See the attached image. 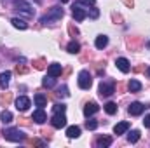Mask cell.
<instances>
[{"label": "cell", "instance_id": "6da1fadb", "mask_svg": "<svg viewBox=\"0 0 150 148\" xmlns=\"http://www.w3.org/2000/svg\"><path fill=\"white\" fill-rule=\"evenodd\" d=\"M63 16H65V11H63L61 7L54 5V7H51V9H49V12H47V14H44V16L40 18V23H42V25H51V23L59 21Z\"/></svg>", "mask_w": 150, "mask_h": 148}, {"label": "cell", "instance_id": "7a4b0ae2", "mask_svg": "<svg viewBox=\"0 0 150 148\" xmlns=\"http://www.w3.org/2000/svg\"><path fill=\"white\" fill-rule=\"evenodd\" d=\"M12 7H14V11H18V12H21L23 16H26V18H32L33 14H35V9L30 5V2H26V0H14L12 2Z\"/></svg>", "mask_w": 150, "mask_h": 148}, {"label": "cell", "instance_id": "3957f363", "mask_svg": "<svg viewBox=\"0 0 150 148\" xmlns=\"http://www.w3.org/2000/svg\"><path fill=\"white\" fill-rule=\"evenodd\" d=\"M2 134H4V138H5L7 141H12V143H19V141H23V140H25V132H23V131H19V129H16V127L4 129V131H2Z\"/></svg>", "mask_w": 150, "mask_h": 148}, {"label": "cell", "instance_id": "277c9868", "mask_svg": "<svg viewBox=\"0 0 150 148\" xmlns=\"http://www.w3.org/2000/svg\"><path fill=\"white\" fill-rule=\"evenodd\" d=\"M93 85V77H91V73L87 72V70H82L80 73H79V87L80 89H89Z\"/></svg>", "mask_w": 150, "mask_h": 148}, {"label": "cell", "instance_id": "5b68a950", "mask_svg": "<svg viewBox=\"0 0 150 148\" xmlns=\"http://www.w3.org/2000/svg\"><path fill=\"white\" fill-rule=\"evenodd\" d=\"M98 91H100V96L101 98H110L113 92H115V84L113 82H101Z\"/></svg>", "mask_w": 150, "mask_h": 148}, {"label": "cell", "instance_id": "8992f818", "mask_svg": "<svg viewBox=\"0 0 150 148\" xmlns=\"http://www.w3.org/2000/svg\"><path fill=\"white\" fill-rule=\"evenodd\" d=\"M51 124H52L54 129L65 127V125H67V117H65V113H54L52 118H51Z\"/></svg>", "mask_w": 150, "mask_h": 148}, {"label": "cell", "instance_id": "52a82bcc", "mask_svg": "<svg viewBox=\"0 0 150 148\" xmlns=\"http://www.w3.org/2000/svg\"><path fill=\"white\" fill-rule=\"evenodd\" d=\"M145 108H147L145 105H142V103H138V101H134V103H131V105H129V108H127V111H129V115H133V117H136V115H142Z\"/></svg>", "mask_w": 150, "mask_h": 148}, {"label": "cell", "instance_id": "ba28073f", "mask_svg": "<svg viewBox=\"0 0 150 148\" xmlns=\"http://www.w3.org/2000/svg\"><path fill=\"white\" fill-rule=\"evenodd\" d=\"M30 105H32V101H30L26 96H19V98L16 99V108L19 111H26L30 108Z\"/></svg>", "mask_w": 150, "mask_h": 148}, {"label": "cell", "instance_id": "9c48e42d", "mask_svg": "<svg viewBox=\"0 0 150 148\" xmlns=\"http://www.w3.org/2000/svg\"><path fill=\"white\" fill-rule=\"evenodd\" d=\"M72 14H74L75 21H84L86 18H87V11H84L79 4L77 5H74V11H72Z\"/></svg>", "mask_w": 150, "mask_h": 148}, {"label": "cell", "instance_id": "30bf717a", "mask_svg": "<svg viewBox=\"0 0 150 148\" xmlns=\"http://www.w3.org/2000/svg\"><path fill=\"white\" fill-rule=\"evenodd\" d=\"M115 65H117V68H119L122 73H127V72L131 70V65H129V61H127L126 58H117Z\"/></svg>", "mask_w": 150, "mask_h": 148}, {"label": "cell", "instance_id": "8fae6325", "mask_svg": "<svg viewBox=\"0 0 150 148\" xmlns=\"http://www.w3.org/2000/svg\"><path fill=\"white\" fill-rule=\"evenodd\" d=\"M32 120H33V122H37V124H44V122L47 120V115H45V111L42 110V108H38V110L33 111Z\"/></svg>", "mask_w": 150, "mask_h": 148}, {"label": "cell", "instance_id": "7c38bea8", "mask_svg": "<svg viewBox=\"0 0 150 148\" xmlns=\"http://www.w3.org/2000/svg\"><path fill=\"white\" fill-rule=\"evenodd\" d=\"M98 110H100V106H98L94 101H91V103H87V105L84 106V115H86V117H91V115H94Z\"/></svg>", "mask_w": 150, "mask_h": 148}, {"label": "cell", "instance_id": "4fadbf2b", "mask_svg": "<svg viewBox=\"0 0 150 148\" xmlns=\"http://www.w3.org/2000/svg\"><path fill=\"white\" fill-rule=\"evenodd\" d=\"M112 145V138L110 136H100L98 140H96V147L98 148H107Z\"/></svg>", "mask_w": 150, "mask_h": 148}, {"label": "cell", "instance_id": "5bb4252c", "mask_svg": "<svg viewBox=\"0 0 150 148\" xmlns=\"http://www.w3.org/2000/svg\"><path fill=\"white\" fill-rule=\"evenodd\" d=\"M11 72H4V73H0V89H7V85H9V82H11Z\"/></svg>", "mask_w": 150, "mask_h": 148}, {"label": "cell", "instance_id": "9a60e30c", "mask_svg": "<svg viewBox=\"0 0 150 148\" xmlns=\"http://www.w3.org/2000/svg\"><path fill=\"white\" fill-rule=\"evenodd\" d=\"M47 75H51V77H59V75H61V65H59V63H52V65L47 68Z\"/></svg>", "mask_w": 150, "mask_h": 148}, {"label": "cell", "instance_id": "2e32d148", "mask_svg": "<svg viewBox=\"0 0 150 148\" xmlns=\"http://www.w3.org/2000/svg\"><path fill=\"white\" fill-rule=\"evenodd\" d=\"M127 129H129V122H119V124L113 127V132L119 136V134H124Z\"/></svg>", "mask_w": 150, "mask_h": 148}, {"label": "cell", "instance_id": "e0dca14e", "mask_svg": "<svg viewBox=\"0 0 150 148\" xmlns=\"http://www.w3.org/2000/svg\"><path fill=\"white\" fill-rule=\"evenodd\" d=\"M107 44H108V37H107V35H98V37H96V40H94V45H96L98 49L107 47Z\"/></svg>", "mask_w": 150, "mask_h": 148}, {"label": "cell", "instance_id": "ac0fdd59", "mask_svg": "<svg viewBox=\"0 0 150 148\" xmlns=\"http://www.w3.org/2000/svg\"><path fill=\"white\" fill-rule=\"evenodd\" d=\"M33 99H35V105H37L38 108H44V106L47 105V98H45L44 94H40V92H37V94L33 96Z\"/></svg>", "mask_w": 150, "mask_h": 148}, {"label": "cell", "instance_id": "d6986e66", "mask_svg": "<svg viewBox=\"0 0 150 148\" xmlns=\"http://www.w3.org/2000/svg\"><path fill=\"white\" fill-rule=\"evenodd\" d=\"M11 23H12V26L18 28V30H26V28H28V25H26L23 19H19V18H12Z\"/></svg>", "mask_w": 150, "mask_h": 148}, {"label": "cell", "instance_id": "ffe728a7", "mask_svg": "<svg viewBox=\"0 0 150 148\" xmlns=\"http://www.w3.org/2000/svg\"><path fill=\"white\" fill-rule=\"evenodd\" d=\"M42 85H44V87H47V89H52V87L56 85V77H51V75L44 77V80H42Z\"/></svg>", "mask_w": 150, "mask_h": 148}, {"label": "cell", "instance_id": "44dd1931", "mask_svg": "<svg viewBox=\"0 0 150 148\" xmlns=\"http://www.w3.org/2000/svg\"><path fill=\"white\" fill-rule=\"evenodd\" d=\"M67 51H68L70 54H77V52L80 51V44H79L77 40H72V42L67 45Z\"/></svg>", "mask_w": 150, "mask_h": 148}, {"label": "cell", "instance_id": "7402d4cb", "mask_svg": "<svg viewBox=\"0 0 150 148\" xmlns=\"http://www.w3.org/2000/svg\"><path fill=\"white\" fill-rule=\"evenodd\" d=\"M127 89H129L131 92H140V91H142V82H138V80H131V82L127 84Z\"/></svg>", "mask_w": 150, "mask_h": 148}, {"label": "cell", "instance_id": "603a6c76", "mask_svg": "<svg viewBox=\"0 0 150 148\" xmlns=\"http://www.w3.org/2000/svg\"><path fill=\"white\" fill-rule=\"evenodd\" d=\"M67 136H68V138H79V136H80V127H77V125L68 127V129H67Z\"/></svg>", "mask_w": 150, "mask_h": 148}, {"label": "cell", "instance_id": "cb8c5ba5", "mask_svg": "<svg viewBox=\"0 0 150 148\" xmlns=\"http://www.w3.org/2000/svg\"><path fill=\"white\" fill-rule=\"evenodd\" d=\"M0 120L4 122V124H9V122H12V113L9 110H4L0 113Z\"/></svg>", "mask_w": 150, "mask_h": 148}, {"label": "cell", "instance_id": "d4e9b609", "mask_svg": "<svg viewBox=\"0 0 150 148\" xmlns=\"http://www.w3.org/2000/svg\"><path fill=\"white\" fill-rule=\"evenodd\" d=\"M138 140H140V131H138V129H134V131H131V132L127 134V141H129V143H136Z\"/></svg>", "mask_w": 150, "mask_h": 148}, {"label": "cell", "instance_id": "484cf974", "mask_svg": "<svg viewBox=\"0 0 150 148\" xmlns=\"http://www.w3.org/2000/svg\"><path fill=\"white\" fill-rule=\"evenodd\" d=\"M11 101H12V94H11V92H4V94H0V103H2V105L7 106Z\"/></svg>", "mask_w": 150, "mask_h": 148}, {"label": "cell", "instance_id": "4316f807", "mask_svg": "<svg viewBox=\"0 0 150 148\" xmlns=\"http://www.w3.org/2000/svg\"><path fill=\"white\" fill-rule=\"evenodd\" d=\"M105 111H107L108 115H115V113H117V105L112 103V101H108V103L105 105Z\"/></svg>", "mask_w": 150, "mask_h": 148}, {"label": "cell", "instance_id": "83f0119b", "mask_svg": "<svg viewBox=\"0 0 150 148\" xmlns=\"http://www.w3.org/2000/svg\"><path fill=\"white\" fill-rule=\"evenodd\" d=\"M70 92H68V87L67 85H61V87H58V92H56V96H59V98H67Z\"/></svg>", "mask_w": 150, "mask_h": 148}, {"label": "cell", "instance_id": "f1b7e54d", "mask_svg": "<svg viewBox=\"0 0 150 148\" xmlns=\"http://www.w3.org/2000/svg\"><path fill=\"white\" fill-rule=\"evenodd\" d=\"M33 66H35V70H44L45 68V59L44 58H38L33 61Z\"/></svg>", "mask_w": 150, "mask_h": 148}, {"label": "cell", "instance_id": "f546056e", "mask_svg": "<svg viewBox=\"0 0 150 148\" xmlns=\"http://www.w3.org/2000/svg\"><path fill=\"white\" fill-rule=\"evenodd\" d=\"M52 111H54V113H65V111H67V106H65L63 103H56V105L52 106Z\"/></svg>", "mask_w": 150, "mask_h": 148}, {"label": "cell", "instance_id": "4dcf8cb0", "mask_svg": "<svg viewBox=\"0 0 150 148\" xmlns=\"http://www.w3.org/2000/svg\"><path fill=\"white\" fill-rule=\"evenodd\" d=\"M96 127H98V122H96V120H87V122H86V129L94 131Z\"/></svg>", "mask_w": 150, "mask_h": 148}, {"label": "cell", "instance_id": "1f68e13d", "mask_svg": "<svg viewBox=\"0 0 150 148\" xmlns=\"http://www.w3.org/2000/svg\"><path fill=\"white\" fill-rule=\"evenodd\" d=\"M28 72V66L25 65H16V73H26Z\"/></svg>", "mask_w": 150, "mask_h": 148}, {"label": "cell", "instance_id": "d6a6232c", "mask_svg": "<svg viewBox=\"0 0 150 148\" xmlns=\"http://www.w3.org/2000/svg\"><path fill=\"white\" fill-rule=\"evenodd\" d=\"M68 32H70V35H72V37H75V35H79V30L75 28L74 25H68Z\"/></svg>", "mask_w": 150, "mask_h": 148}, {"label": "cell", "instance_id": "836d02e7", "mask_svg": "<svg viewBox=\"0 0 150 148\" xmlns=\"http://www.w3.org/2000/svg\"><path fill=\"white\" fill-rule=\"evenodd\" d=\"M138 42H140L138 38H136V40H133V38H127V45H129V47H136V45H138Z\"/></svg>", "mask_w": 150, "mask_h": 148}, {"label": "cell", "instance_id": "e575fe53", "mask_svg": "<svg viewBox=\"0 0 150 148\" xmlns=\"http://www.w3.org/2000/svg\"><path fill=\"white\" fill-rule=\"evenodd\" d=\"M89 16H91V18H93V19H96V18H98V16H100V11H98V9H93V11H91V14H89Z\"/></svg>", "mask_w": 150, "mask_h": 148}, {"label": "cell", "instance_id": "d590c367", "mask_svg": "<svg viewBox=\"0 0 150 148\" xmlns=\"http://www.w3.org/2000/svg\"><path fill=\"white\" fill-rule=\"evenodd\" d=\"M79 4H84V5H94V0H79Z\"/></svg>", "mask_w": 150, "mask_h": 148}, {"label": "cell", "instance_id": "8d00e7d4", "mask_svg": "<svg viewBox=\"0 0 150 148\" xmlns=\"http://www.w3.org/2000/svg\"><path fill=\"white\" fill-rule=\"evenodd\" d=\"M143 125L150 129V115H147V117H145V120H143Z\"/></svg>", "mask_w": 150, "mask_h": 148}, {"label": "cell", "instance_id": "74e56055", "mask_svg": "<svg viewBox=\"0 0 150 148\" xmlns=\"http://www.w3.org/2000/svg\"><path fill=\"white\" fill-rule=\"evenodd\" d=\"M32 145H38V147H44L45 143H44V141H40V140H33V141H32Z\"/></svg>", "mask_w": 150, "mask_h": 148}, {"label": "cell", "instance_id": "f35d334b", "mask_svg": "<svg viewBox=\"0 0 150 148\" xmlns=\"http://www.w3.org/2000/svg\"><path fill=\"white\" fill-rule=\"evenodd\" d=\"M124 4H126V7H133L134 5V0H124Z\"/></svg>", "mask_w": 150, "mask_h": 148}, {"label": "cell", "instance_id": "ab89813d", "mask_svg": "<svg viewBox=\"0 0 150 148\" xmlns=\"http://www.w3.org/2000/svg\"><path fill=\"white\" fill-rule=\"evenodd\" d=\"M19 122H21L23 125H30V120H28V118H19Z\"/></svg>", "mask_w": 150, "mask_h": 148}, {"label": "cell", "instance_id": "60d3db41", "mask_svg": "<svg viewBox=\"0 0 150 148\" xmlns=\"http://www.w3.org/2000/svg\"><path fill=\"white\" fill-rule=\"evenodd\" d=\"M147 75H149V77H150V68H147Z\"/></svg>", "mask_w": 150, "mask_h": 148}, {"label": "cell", "instance_id": "b9f144b4", "mask_svg": "<svg viewBox=\"0 0 150 148\" xmlns=\"http://www.w3.org/2000/svg\"><path fill=\"white\" fill-rule=\"evenodd\" d=\"M59 2H63V4H67V2H68V0H59Z\"/></svg>", "mask_w": 150, "mask_h": 148}]
</instances>
